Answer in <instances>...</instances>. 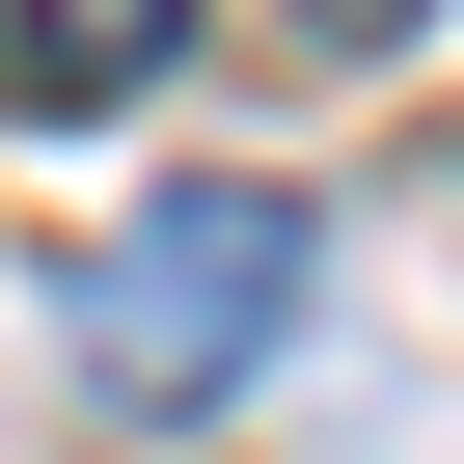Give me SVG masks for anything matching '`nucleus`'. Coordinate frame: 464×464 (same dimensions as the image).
Returning <instances> with one entry per match:
<instances>
[{
	"label": "nucleus",
	"mask_w": 464,
	"mask_h": 464,
	"mask_svg": "<svg viewBox=\"0 0 464 464\" xmlns=\"http://www.w3.org/2000/svg\"><path fill=\"white\" fill-rule=\"evenodd\" d=\"M301 274H328L301 191H137L110 246H82V382H110V410H218V382H274Z\"/></svg>",
	"instance_id": "1"
},
{
	"label": "nucleus",
	"mask_w": 464,
	"mask_h": 464,
	"mask_svg": "<svg viewBox=\"0 0 464 464\" xmlns=\"http://www.w3.org/2000/svg\"><path fill=\"white\" fill-rule=\"evenodd\" d=\"M191 55V0H0V110H110Z\"/></svg>",
	"instance_id": "2"
}]
</instances>
